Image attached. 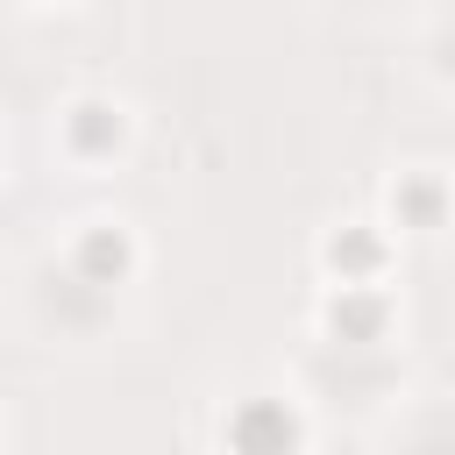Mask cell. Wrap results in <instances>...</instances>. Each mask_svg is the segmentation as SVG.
Instances as JSON below:
<instances>
[{
    "label": "cell",
    "mask_w": 455,
    "mask_h": 455,
    "mask_svg": "<svg viewBox=\"0 0 455 455\" xmlns=\"http://www.w3.org/2000/svg\"><path fill=\"white\" fill-rule=\"evenodd\" d=\"M228 448L235 455H299V412L284 398H249L228 419Z\"/></svg>",
    "instance_id": "6da1fadb"
},
{
    "label": "cell",
    "mask_w": 455,
    "mask_h": 455,
    "mask_svg": "<svg viewBox=\"0 0 455 455\" xmlns=\"http://www.w3.org/2000/svg\"><path fill=\"white\" fill-rule=\"evenodd\" d=\"M128 270H135V242H128L121 228H85V235H78V249H71V284L107 291V284H121Z\"/></svg>",
    "instance_id": "7a4b0ae2"
},
{
    "label": "cell",
    "mask_w": 455,
    "mask_h": 455,
    "mask_svg": "<svg viewBox=\"0 0 455 455\" xmlns=\"http://www.w3.org/2000/svg\"><path fill=\"white\" fill-rule=\"evenodd\" d=\"M327 327L341 341H377L384 334V299L363 284H341V299H327Z\"/></svg>",
    "instance_id": "3957f363"
},
{
    "label": "cell",
    "mask_w": 455,
    "mask_h": 455,
    "mask_svg": "<svg viewBox=\"0 0 455 455\" xmlns=\"http://www.w3.org/2000/svg\"><path fill=\"white\" fill-rule=\"evenodd\" d=\"M71 149L78 156H107V149H121V114L114 107H100V100H85V107H71Z\"/></svg>",
    "instance_id": "277c9868"
},
{
    "label": "cell",
    "mask_w": 455,
    "mask_h": 455,
    "mask_svg": "<svg viewBox=\"0 0 455 455\" xmlns=\"http://www.w3.org/2000/svg\"><path fill=\"white\" fill-rule=\"evenodd\" d=\"M377 256H384V249H377L370 235H334V242H327V263H334V270H377Z\"/></svg>",
    "instance_id": "5b68a950"
}]
</instances>
